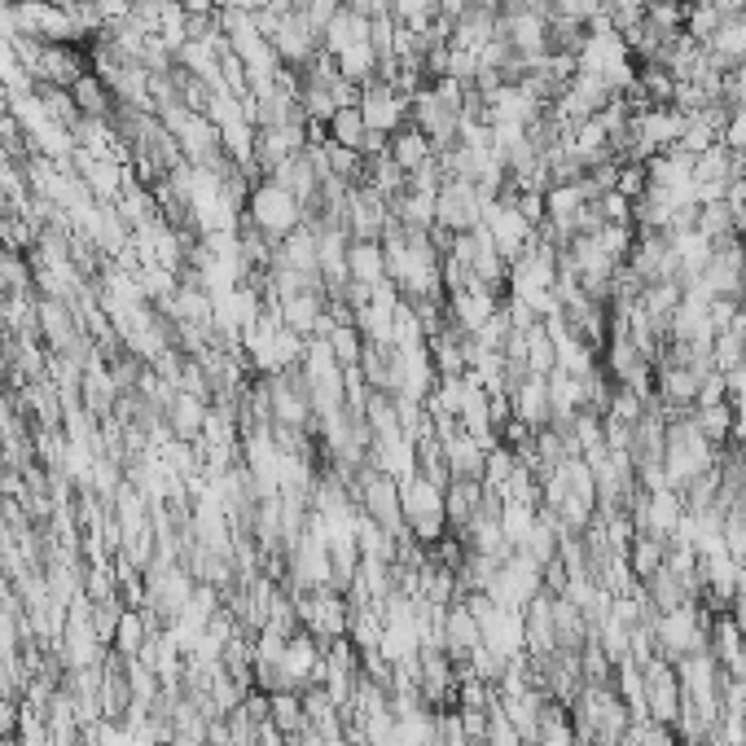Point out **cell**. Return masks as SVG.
I'll use <instances>...</instances> for the list:
<instances>
[{"instance_id": "1", "label": "cell", "mask_w": 746, "mask_h": 746, "mask_svg": "<svg viewBox=\"0 0 746 746\" xmlns=\"http://www.w3.org/2000/svg\"><path fill=\"white\" fill-rule=\"evenodd\" d=\"M715 461H720V448H711L698 430H693V421H689V412L685 417H671L667 421V448H663V474H667V483L680 491V487H689L693 478H702L707 470H715Z\"/></svg>"}, {"instance_id": "2", "label": "cell", "mask_w": 746, "mask_h": 746, "mask_svg": "<svg viewBox=\"0 0 746 746\" xmlns=\"http://www.w3.org/2000/svg\"><path fill=\"white\" fill-rule=\"evenodd\" d=\"M246 219H250V228L263 233L268 241H281V237H290L298 224H307L303 202H298L285 184H276V180H259V184L246 193Z\"/></svg>"}, {"instance_id": "3", "label": "cell", "mask_w": 746, "mask_h": 746, "mask_svg": "<svg viewBox=\"0 0 746 746\" xmlns=\"http://www.w3.org/2000/svg\"><path fill=\"white\" fill-rule=\"evenodd\" d=\"M294 597V610H298V628L312 632L320 645L347 636V619H351V606H347V592L325 584V588H290Z\"/></svg>"}, {"instance_id": "4", "label": "cell", "mask_w": 746, "mask_h": 746, "mask_svg": "<svg viewBox=\"0 0 746 746\" xmlns=\"http://www.w3.org/2000/svg\"><path fill=\"white\" fill-rule=\"evenodd\" d=\"M707 610L702 606H676V610H663L654 619V645H658V658H685L693 649H707Z\"/></svg>"}, {"instance_id": "5", "label": "cell", "mask_w": 746, "mask_h": 746, "mask_svg": "<svg viewBox=\"0 0 746 746\" xmlns=\"http://www.w3.org/2000/svg\"><path fill=\"white\" fill-rule=\"evenodd\" d=\"M487 202H491V197H483V193H478V184L448 176V180L439 184V197H434V228L470 233V228H478V224H483Z\"/></svg>"}, {"instance_id": "6", "label": "cell", "mask_w": 746, "mask_h": 746, "mask_svg": "<svg viewBox=\"0 0 746 746\" xmlns=\"http://www.w3.org/2000/svg\"><path fill=\"white\" fill-rule=\"evenodd\" d=\"M355 105H360L369 132L382 136V140H391V136L408 123V92L391 88L386 79H369V83L360 88V101H355Z\"/></svg>"}, {"instance_id": "7", "label": "cell", "mask_w": 746, "mask_h": 746, "mask_svg": "<svg viewBox=\"0 0 746 746\" xmlns=\"http://www.w3.org/2000/svg\"><path fill=\"white\" fill-rule=\"evenodd\" d=\"M483 228H487V237H491V246L500 250L505 263H509L513 255H522V250L531 246V237H535V224H531L509 197H491V202H487Z\"/></svg>"}, {"instance_id": "8", "label": "cell", "mask_w": 746, "mask_h": 746, "mask_svg": "<svg viewBox=\"0 0 746 746\" xmlns=\"http://www.w3.org/2000/svg\"><path fill=\"white\" fill-rule=\"evenodd\" d=\"M641 676H645V715L658 724H671L680 715V680H676L671 658L654 654L649 663H641Z\"/></svg>"}, {"instance_id": "9", "label": "cell", "mask_w": 746, "mask_h": 746, "mask_svg": "<svg viewBox=\"0 0 746 746\" xmlns=\"http://www.w3.org/2000/svg\"><path fill=\"white\" fill-rule=\"evenodd\" d=\"M443 312H448V325L461 329V334H478L496 312H500V294L487 290V285H465V290H448L443 298Z\"/></svg>"}, {"instance_id": "10", "label": "cell", "mask_w": 746, "mask_h": 746, "mask_svg": "<svg viewBox=\"0 0 746 746\" xmlns=\"http://www.w3.org/2000/svg\"><path fill=\"white\" fill-rule=\"evenodd\" d=\"M707 654H711L728 676H742V671H746V636H742V628L733 623L728 610L707 619Z\"/></svg>"}, {"instance_id": "11", "label": "cell", "mask_w": 746, "mask_h": 746, "mask_svg": "<svg viewBox=\"0 0 746 746\" xmlns=\"http://www.w3.org/2000/svg\"><path fill=\"white\" fill-rule=\"evenodd\" d=\"M434 434H439V443H443L448 474H452V478H478V483H483V461H487V448H483L474 434H465L456 421H452L448 430H434Z\"/></svg>"}, {"instance_id": "12", "label": "cell", "mask_w": 746, "mask_h": 746, "mask_svg": "<svg viewBox=\"0 0 746 746\" xmlns=\"http://www.w3.org/2000/svg\"><path fill=\"white\" fill-rule=\"evenodd\" d=\"M496 9H483V4H465L456 18H452V39L448 48L456 53H483L491 39H496Z\"/></svg>"}, {"instance_id": "13", "label": "cell", "mask_w": 746, "mask_h": 746, "mask_svg": "<svg viewBox=\"0 0 746 746\" xmlns=\"http://www.w3.org/2000/svg\"><path fill=\"white\" fill-rule=\"evenodd\" d=\"M509 404H513V417L531 430H544L553 421V404H549V377L540 373H527L513 391H509Z\"/></svg>"}, {"instance_id": "14", "label": "cell", "mask_w": 746, "mask_h": 746, "mask_svg": "<svg viewBox=\"0 0 746 746\" xmlns=\"http://www.w3.org/2000/svg\"><path fill=\"white\" fill-rule=\"evenodd\" d=\"M478 645H483L478 619L470 614V606H465V601H452V606L443 610V654H448L452 663H465Z\"/></svg>"}, {"instance_id": "15", "label": "cell", "mask_w": 746, "mask_h": 746, "mask_svg": "<svg viewBox=\"0 0 746 746\" xmlns=\"http://www.w3.org/2000/svg\"><path fill=\"white\" fill-rule=\"evenodd\" d=\"M483 483L478 478H452L448 487H443V518H448V531L452 535H461L465 527H470V518L478 513V505H483Z\"/></svg>"}, {"instance_id": "16", "label": "cell", "mask_w": 746, "mask_h": 746, "mask_svg": "<svg viewBox=\"0 0 746 746\" xmlns=\"http://www.w3.org/2000/svg\"><path fill=\"white\" fill-rule=\"evenodd\" d=\"M386 154H391V162H395L404 176H412L417 167H426V162L434 158V145H430L426 132H417L412 123H404V127L386 140Z\"/></svg>"}, {"instance_id": "17", "label": "cell", "mask_w": 746, "mask_h": 746, "mask_svg": "<svg viewBox=\"0 0 746 746\" xmlns=\"http://www.w3.org/2000/svg\"><path fill=\"white\" fill-rule=\"evenodd\" d=\"M689 421H693V430H698L711 448H728V443H733V399H720V404H693Z\"/></svg>"}, {"instance_id": "18", "label": "cell", "mask_w": 746, "mask_h": 746, "mask_svg": "<svg viewBox=\"0 0 746 746\" xmlns=\"http://www.w3.org/2000/svg\"><path fill=\"white\" fill-rule=\"evenodd\" d=\"M347 281H360V285H382L386 281L382 241H351V250H347Z\"/></svg>"}, {"instance_id": "19", "label": "cell", "mask_w": 746, "mask_h": 746, "mask_svg": "<svg viewBox=\"0 0 746 746\" xmlns=\"http://www.w3.org/2000/svg\"><path fill=\"white\" fill-rule=\"evenodd\" d=\"M553 636H557V649H584V641H588L584 610L562 592H553Z\"/></svg>"}, {"instance_id": "20", "label": "cell", "mask_w": 746, "mask_h": 746, "mask_svg": "<svg viewBox=\"0 0 746 746\" xmlns=\"http://www.w3.org/2000/svg\"><path fill=\"white\" fill-rule=\"evenodd\" d=\"M522 364H527V373H540V377H549L557 369V351H553V338H549L544 320L522 334Z\"/></svg>"}, {"instance_id": "21", "label": "cell", "mask_w": 746, "mask_h": 746, "mask_svg": "<svg viewBox=\"0 0 746 746\" xmlns=\"http://www.w3.org/2000/svg\"><path fill=\"white\" fill-rule=\"evenodd\" d=\"M549 404H553V417H575L579 408H588L584 399V377H570L562 369L549 373Z\"/></svg>"}, {"instance_id": "22", "label": "cell", "mask_w": 746, "mask_h": 746, "mask_svg": "<svg viewBox=\"0 0 746 746\" xmlns=\"http://www.w3.org/2000/svg\"><path fill=\"white\" fill-rule=\"evenodd\" d=\"M663 562H667V540L636 531V535H632V544H628V566H632L636 584H641V579H649V575H654Z\"/></svg>"}, {"instance_id": "23", "label": "cell", "mask_w": 746, "mask_h": 746, "mask_svg": "<svg viewBox=\"0 0 746 746\" xmlns=\"http://www.w3.org/2000/svg\"><path fill=\"white\" fill-rule=\"evenodd\" d=\"M535 522H540L535 505H518V500H505V505H500V531H505V540H509L513 549H522V540L535 531Z\"/></svg>"}, {"instance_id": "24", "label": "cell", "mask_w": 746, "mask_h": 746, "mask_svg": "<svg viewBox=\"0 0 746 746\" xmlns=\"http://www.w3.org/2000/svg\"><path fill=\"white\" fill-rule=\"evenodd\" d=\"M110 641H114V654H127V658H132V654H140V645L149 641V623H145V614H127V610H123V614H118V623H114V636H110Z\"/></svg>"}, {"instance_id": "25", "label": "cell", "mask_w": 746, "mask_h": 746, "mask_svg": "<svg viewBox=\"0 0 746 746\" xmlns=\"http://www.w3.org/2000/svg\"><path fill=\"white\" fill-rule=\"evenodd\" d=\"M698 233H702L707 241H724V237H742L724 202H707V206H698Z\"/></svg>"}, {"instance_id": "26", "label": "cell", "mask_w": 746, "mask_h": 746, "mask_svg": "<svg viewBox=\"0 0 746 746\" xmlns=\"http://www.w3.org/2000/svg\"><path fill=\"white\" fill-rule=\"evenodd\" d=\"M325 342H329V351H334V360H338L342 369H355V364H360L364 338L355 334V325H334V329L325 334Z\"/></svg>"}, {"instance_id": "27", "label": "cell", "mask_w": 746, "mask_h": 746, "mask_svg": "<svg viewBox=\"0 0 746 746\" xmlns=\"http://www.w3.org/2000/svg\"><path fill=\"white\" fill-rule=\"evenodd\" d=\"M465 663H470V676H478L483 685H500V676L509 671V658H505V654H496L491 645H478Z\"/></svg>"}, {"instance_id": "28", "label": "cell", "mask_w": 746, "mask_h": 746, "mask_svg": "<svg viewBox=\"0 0 746 746\" xmlns=\"http://www.w3.org/2000/svg\"><path fill=\"white\" fill-rule=\"evenodd\" d=\"M557 540H562V535H557L549 522H535V531L522 540V553H527L531 562H540V566H549V562L557 557Z\"/></svg>"}, {"instance_id": "29", "label": "cell", "mask_w": 746, "mask_h": 746, "mask_svg": "<svg viewBox=\"0 0 746 746\" xmlns=\"http://www.w3.org/2000/svg\"><path fill=\"white\" fill-rule=\"evenodd\" d=\"M439 13V0H391V18L404 22V26H430Z\"/></svg>"}, {"instance_id": "30", "label": "cell", "mask_w": 746, "mask_h": 746, "mask_svg": "<svg viewBox=\"0 0 746 746\" xmlns=\"http://www.w3.org/2000/svg\"><path fill=\"white\" fill-rule=\"evenodd\" d=\"M720 140H724L733 154H746V105H733V110H728V123H724Z\"/></svg>"}, {"instance_id": "31", "label": "cell", "mask_w": 746, "mask_h": 746, "mask_svg": "<svg viewBox=\"0 0 746 746\" xmlns=\"http://www.w3.org/2000/svg\"><path fill=\"white\" fill-rule=\"evenodd\" d=\"M470 4H483V9H496V13H500V4H505V0H470Z\"/></svg>"}, {"instance_id": "32", "label": "cell", "mask_w": 746, "mask_h": 746, "mask_svg": "<svg viewBox=\"0 0 746 746\" xmlns=\"http://www.w3.org/2000/svg\"><path fill=\"white\" fill-rule=\"evenodd\" d=\"M0 601H4V584H0Z\"/></svg>"}, {"instance_id": "33", "label": "cell", "mask_w": 746, "mask_h": 746, "mask_svg": "<svg viewBox=\"0 0 746 746\" xmlns=\"http://www.w3.org/2000/svg\"><path fill=\"white\" fill-rule=\"evenodd\" d=\"M742 294H746V290H742Z\"/></svg>"}]
</instances>
